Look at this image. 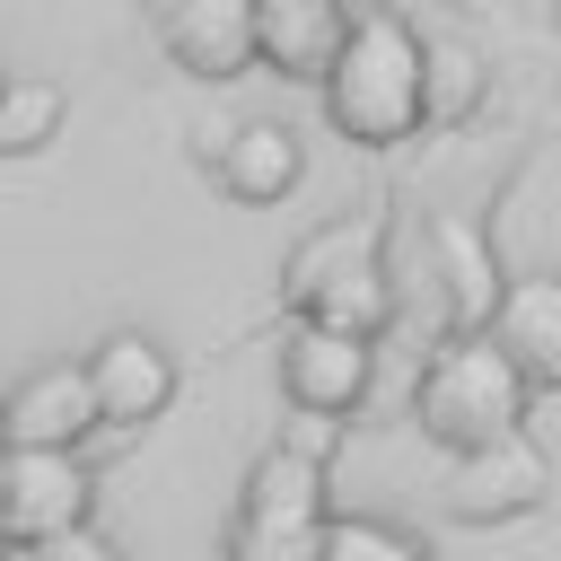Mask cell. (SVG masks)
<instances>
[{
  "label": "cell",
  "mask_w": 561,
  "mask_h": 561,
  "mask_svg": "<svg viewBox=\"0 0 561 561\" xmlns=\"http://www.w3.org/2000/svg\"><path fill=\"white\" fill-rule=\"evenodd\" d=\"M324 123L351 149H394L430 123V35L394 9H368L324 79Z\"/></svg>",
  "instance_id": "1"
},
{
  "label": "cell",
  "mask_w": 561,
  "mask_h": 561,
  "mask_svg": "<svg viewBox=\"0 0 561 561\" xmlns=\"http://www.w3.org/2000/svg\"><path fill=\"white\" fill-rule=\"evenodd\" d=\"M526 368L491 342V333H447L430 359H421V386H412V430L447 456H473V447H500V438H526Z\"/></svg>",
  "instance_id": "2"
},
{
  "label": "cell",
  "mask_w": 561,
  "mask_h": 561,
  "mask_svg": "<svg viewBox=\"0 0 561 561\" xmlns=\"http://www.w3.org/2000/svg\"><path fill=\"white\" fill-rule=\"evenodd\" d=\"M377 245H386V219L377 210L324 219L316 237H298L289 263H280V298L298 307V324H333V333L377 342L386 316H394V280H386Z\"/></svg>",
  "instance_id": "3"
},
{
  "label": "cell",
  "mask_w": 561,
  "mask_h": 561,
  "mask_svg": "<svg viewBox=\"0 0 561 561\" xmlns=\"http://www.w3.org/2000/svg\"><path fill=\"white\" fill-rule=\"evenodd\" d=\"M543 500H552V456L535 438L447 456V473H438V517H456V526H508V517H535Z\"/></svg>",
  "instance_id": "4"
},
{
  "label": "cell",
  "mask_w": 561,
  "mask_h": 561,
  "mask_svg": "<svg viewBox=\"0 0 561 561\" xmlns=\"http://www.w3.org/2000/svg\"><path fill=\"white\" fill-rule=\"evenodd\" d=\"M96 508V473L79 456H44V447H9L0 465V535L18 552L53 543V535H79Z\"/></svg>",
  "instance_id": "5"
},
{
  "label": "cell",
  "mask_w": 561,
  "mask_h": 561,
  "mask_svg": "<svg viewBox=\"0 0 561 561\" xmlns=\"http://www.w3.org/2000/svg\"><path fill=\"white\" fill-rule=\"evenodd\" d=\"M368 377H377V342L333 333V324H289L280 333V394H289V412L342 421V412H359Z\"/></svg>",
  "instance_id": "6"
},
{
  "label": "cell",
  "mask_w": 561,
  "mask_h": 561,
  "mask_svg": "<svg viewBox=\"0 0 561 561\" xmlns=\"http://www.w3.org/2000/svg\"><path fill=\"white\" fill-rule=\"evenodd\" d=\"M96 430H105V403H96V377H88V359H53V368L18 377V394H9V447L79 456Z\"/></svg>",
  "instance_id": "7"
},
{
  "label": "cell",
  "mask_w": 561,
  "mask_h": 561,
  "mask_svg": "<svg viewBox=\"0 0 561 561\" xmlns=\"http://www.w3.org/2000/svg\"><path fill=\"white\" fill-rule=\"evenodd\" d=\"M351 9L342 0H254V61L272 70V79H307V88H324L333 79V61H342V44H351Z\"/></svg>",
  "instance_id": "8"
},
{
  "label": "cell",
  "mask_w": 561,
  "mask_h": 561,
  "mask_svg": "<svg viewBox=\"0 0 561 561\" xmlns=\"http://www.w3.org/2000/svg\"><path fill=\"white\" fill-rule=\"evenodd\" d=\"M88 377H96L105 430H149V421L175 403V359H167V342H149V333H105V342L88 351Z\"/></svg>",
  "instance_id": "9"
},
{
  "label": "cell",
  "mask_w": 561,
  "mask_h": 561,
  "mask_svg": "<svg viewBox=\"0 0 561 561\" xmlns=\"http://www.w3.org/2000/svg\"><path fill=\"white\" fill-rule=\"evenodd\" d=\"M342 508H333V473L316 465V456H298V447H263L254 456V473H245V491H237V526H333Z\"/></svg>",
  "instance_id": "10"
},
{
  "label": "cell",
  "mask_w": 561,
  "mask_h": 561,
  "mask_svg": "<svg viewBox=\"0 0 561 561\" xmlns=\"http://www.w3.org/2000/svg\"><path fill=\"white\" fill-rule=\"evenodd\" d=\"M491 342L526 368V386L543 394H561V272H526V280H508V298H500V316H491Z\"/></svg>",
  "instance_id": "11"
},
{
  "label": "cell",
  "mask_w": 561,
  "mask_h": 561,
  "mask_svg": "<svg viewBox=\"0 0 561 561\" xmlns=\"http://www.w3.org/2000/svg\"><path fill=\"white\" fill-rule=\"evenodd\" d=\"M167 53L193 79H237L254 70V0H184L167 18Z\"/></svg>",
  "instance_id": "12"
},
{
  "label": "cell",
  "mask_w": 561,
  "mask_h": 561,
  "mask_svg": "<svg viewBox=\"0 0 561 561\" xmlns=\"http://www.w3.org/2000/svg\"><path fill=\"white\" fill-rule=\"evenodd\" d=\"M298 175H307V149H298V131H289L280 114H254V123L237 131L228 167H219V184H228L237 202H280V193H298Z\"/></svg>",
  "instance_id": "13"
},
{
  "label": "cell",
  "mask_w": 561,
  "mask_h": 561,
  "mask_svg": "<svg viewBox=\"0 0 561 561\" xmlns=\"http://www.w3.org/2000/svg\"><path fill=\"white\" fill-rule=\"evenodd\" d=\"M61 123H70V88H61V79L18 70V79L0 88V158H35L44 140H61Z\"/></svg>",
  "instance_id": "14"
},
{
  "label": "cell",
  "mask_w": 561,
  "mask_h": 561,
  "mask_svg": "<svg viewBox=\"0 0 561 561\" xmlns=\"http://www.w3.org/2000/svg\"><path fill=\"white\" fill-rule=\"evenodd\" d=\"M482 96H491V70H482V53L473 44H456V35H430V123H473L482 114Z\"/></svg>",
  "instance_id": "15"
},
{
  "label": "cell",
  "mask_w": 561,
  "mask_h": 561,
  "mask_svg": "<svg viewBox=\"0 0 561 561\" xmlns=\"http://www.w3.org/2000/svg\"><path fill=\"white\" fill-rule=\"evenodd\" d=\"M324 561H430V543H421V535H403L394 517H333Z\"/></svg>",
  "instance_id": "16"
},
{
  "label": "cell",
  "mask_w": 561,
  "mask_h": 561,
  "mask_svg": "<svg viewBox=\"0 0 561 561\" xmlns=\"http://www.w3.org/2000/svg\"><path fill=\"white\" fill-rule=\"evenodd\" d=\"M18 561H123L96 526H79V535H53V543H35V552H18Z\"/></svg>",
  "instance_id": "17"
},
{
  "label": "cell",
  "mask_w": 561,
  "mask_h": 561,
  "mask_svg": "<svg viewBox=\"0 0 561 561\" xmlns=\"http://www.w3.org/2000/svg\"><path fill=\"white\" fill-rule=\"evenodd\" d=\"M333 430H342V421H324V412H289V421H280V447H298V456L324 465V456H333Z\"/></svg>",
  "instance_id": "18"
},
{
  "label": "cell",
  "mask_w": 561,
  "mask_h": 561,
  "mask_svg": "<svg viewBox=\"0 0 561 561\" xmlns=\"http://www.w3.org/2000/svg\"><path fill=\"white\" fill-rule=\"evenodd\" d=\"M140 9H149V18H158V26H167V18H175V9H184V0H140Z\"/></svg>",
  "instance_id": "19"
}]
</instances>
